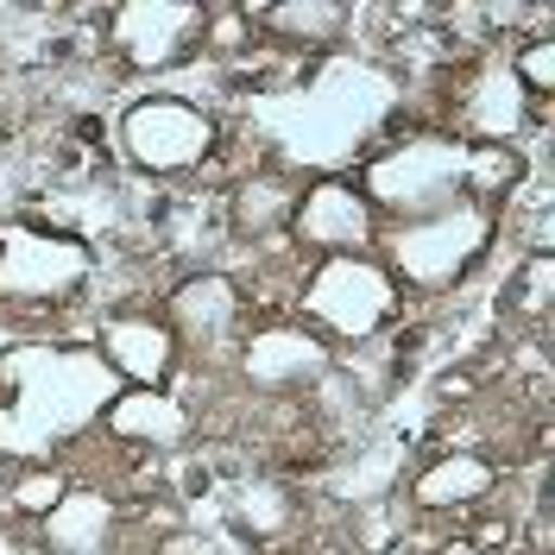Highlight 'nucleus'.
I'll return each instance as SVG.
<instances>
[{
    "mask_svg": "<svg viewBox=\"0 0 555 555\" xmlns=\"http://www.w3.org/2000/svg\"><path fill=\"white\" fill-rule=\"evenodd\" d=\"M436 555H480L467 537H449V543H436Z\"/></svg>",
    "mask_w": 555,
    "mask_h": 555,
    "instance_id": "393cba45",
    "label": "nucleus"
},
{
    "mask_svg": "<svg viewBox=\"0 0 555 555\" xmlns=\"http://www.w3.org/2000/svg\"><path fill=\"white\" fill-rule=\"evenodd\" d=\"M467 133L480 139V145H512V139L530 127V107H524V89L518 76H512V64H486L480 76H474V89H467Z\"/></svg>",
    "mask_w": 555,
    "mask_h": 555,
    "instance_id": "ddd939ff",
    "label": "nucleus"
},
{
    "mask_svg": "<svg viewBox=\"0 0 555 555\" xmlns=\"http://www.w3.org/2000/svg\"><path fill=\"white\" fill-rule=\"evenodd\" d=\"M492 486H499V467H492L486 454L449 449L416 474L411 492H416V505H429V512H461V505H480Z\"/></svg>",
    "mask_w": 555,
    "mask_h": 555,
    "instance_id": "4468645a",
    "label": "nucleus"
},
{
    "mask_svg": "<svg viewBox=\"0 0 555 555\" xmlns=\"http://www.w3.org/2000/svg\"><path fill=\"white\" fill-rule=\"evenodd\" d=\"M315 555H341V550H315Z\"/></svg>",
    "mask_w": 555,
    "mask_h": 555,
    "instance_id": "cd10ccee",
    "label": "nucleus"
},
{
    "mask_svg": "<svg viewBox=\"0 0 555 555\" xmlns=\"http://www.w3.org/2000/svg\"><path fill=\"white\" fill-rule=\"evenodd\" d=\"M69 492V480L57 474V467H26L20 480L7 486V499L26 512V518H44V512H57V499Z\"/></svg>",
    "mask_w": 555,
    "mask_h": 555,
    "instance_id": "6ab92c4d",
    "label": "nucleus"
},
{
    "mask_svg": "<svg viewBox=\"0 0 555 555\" xmlns=\"http://www.w3.org/2000/svg\"><path fill=\"white\" fill-rule=\"evenodd\" d=\"M165 322H171L177 347H190V353H241V328H246V310H241V291H234V278L228 272H196L183 278L171 291V304H165Z\"/></svg>",
    "mask_w": 555,
    "mask_h": 555,
    "instance_id": "6e6552de",
    "label": "nucleus"
},
{
    "mask_svg": "<svg viewBox=\"0 0 555 555\" xmlns=\"http://www.w3.org/2000/svg\"><path fill=\"white\" fill-rule=\"evenodd\" d=\"M107 436H120V442H139V449H177L183 436H190V423L196 416L177 404L165 385H127V391H114L107 398Z\"/></svg>",
    "mask_w": 555,
    "mask_h": 555,
    "instance_id": "9b49d317",
    "label": "nucleus"
},
{
    "mask_svg": "<svg viewBox=\"0 0 555 555\" xmlns=\"http://www.w3.org/2000/svg\"><path fill=\"white\" fill-rule=\"evenodd\" d=\"M120 145L139 171L152 177H177L208 165L215 152V120H208L196 102L183 95H139L127 114H120Z\"/></svg>",
    "mask_w": 555,
    "mask_h": 555,
    "instance_id": "20e7f679",
    "label": "nucleus"
},
{
    "mask_svg": "<svg viewBox=\"0 0 555 555\" xmlns=\"http://www.w3.org/2000/svg\"><path fill=\"white\" fill-rule=\"evenodd\" d=\"M297 310L310 315V328L328 341H373L385 322L398 315V278L366 253H341V259H315L304 272V297Z\"/></svg>",
    "mask_w": 555,
    "mask_h": 555,
    "instance_id": "f257e3e1",
    "label": "nucleus"
},
{
    "mask_svg": "<svg viewBox=\"0 0 555 555\" xmlns=\"http://www.w3.org/2000/svg\"><path fill=\"white\" fill-rule=\"evenodd\" d=\"M234 505H241V524L253 537H284L297 524V499H291L284 480H246Z\"/></svg>",
    "mask_w": 555,
    "mask_h": 555,
    "instance_id": "a211bd4d",
    "label": "nucleus"
},
{
    "mask_svg": "<svg viewBox=\"0 0 555 555\" xmlns=\"http://www.w3.org/2000/svg\"><path fill=\"white\" fill-rule=\"evenodd\" d=\"M95 347L127 385H165L177 373V335L165 315H107Z\"/></svg>",
    "mask_w": 555,
    "mask_h": 555,
    "instance_id": "9d476101",
    "label": "nucleus"
},
{
    "mask_svg": "<svg viewBox=\"0 0 555 555\" xmlns=\"http://www.w3.org/2000/svg\"><path fill=\"white\" fill-rule=\"evenodd\" d=\"M486 246H492V208L461 196V203L436 208V215L398 221L391 241H385V253H391L385 272L416 284V291H442V284H454V278L480 259Z\"/></svg>",
    "mask_w": 555,
    "mask_h": 555,
    "instance_id": "f03ea898",
    "label": "nucleus"
},
{
    "mask_svg": "<svg viewBox=\"0 0 555 555\" xmlns=\"http://www.w3.org/2000/svg\"><path fill=\"white\" fill-rule=\"evenodd\" d=\"M44 543L57 555H102V537L107 524H114V505H107L102 492H82V486H69L64 499H57V512H44Z\"/></svg>",
    "mask_w": 555,
    "mask_h": 555,
    "instance_id": "2eb2a0df",
    "label": "nucleus"
},
{
    "mask_svg": "<svg viewBox=\"0 0 555 555\" xmlns=\"http://www.w3.org/2000/svg\"><path fill=\"white\" fill-rule=\"evenodd\" d=\"M152 555H215V543H208L203 530H165Z\"/></svg>",
    "mask_w": 555,
    "mask_h": 555,
    "instance_id": "5701e85b",
    "label": "nucleus"
},
{
    "mask_svg": "<svg viewBox=\"0 0 555 555\" xmlns=\"http://www.w3.org/2000/svg\"><path fill=\"white\" fill-rule=\"evenodd\" d=\"M89 278V246L51 228H0V304H64Z\"/></svg>",
    "mask_w": 555,
    "mask_h": 555,
    "instance_id": "39448f33",
    "label": "nucleus"
},
{
    "mask_svg": "<svg viewBox=\"0 0 555 555\" xmlns=\"http://www.w3.org/2000/svg\"><path fill=\"white\" fill-rule=\"evenodd\" d=\"M241 373L259 391H315L335 373V353L304 322H266V328L241 335Z\"/></svg>",
    "mask_w": 555,
    "mask_h": 555,
    "instance_id": "0eeeda50",
    "label": "nucleus"
},
{
    "mask_svg": "<svg viewBox=\"0 0 555 555\" xmlns=\"http://www.w3.org/2000/svg\"><path fill=\"white\" fill-rule=\"evenodd\" d=\"M107 33H114V51L139 69H158V64H177L196 38H203V7H190V0H127L114 20H107Z\"/></svg>",
    "mask_w": 555,
    "mask_h": 555,
    "instance_id": "1a4fd4ad",
    "label": "nucleus"
},
{
    "mask_svg": "<svg viewBox=\"0 0 555 555\" xmlns=\"http://www.w3.org/2000/svg\"><path fill=\"white\" fill-rule=\"evenodd\" d=\"M291 241L304 253H322V259H341V253H373L379 246V208L360 196V183L347 177H322L297 196V215H291Z\"/></svg>",
    "mask_w": 555,
    "mask_h": 555,
    "instance_id": "423d86ee",
    "label": "nucleus"
},
{
    "mask_svg": "<svg viewBox=\"0 0 555 555\" xmlns=\"http://www.w3.org/2000/svg\"><path fill=\"white\" fill-rule=\"evenodd\" d=\"M379 555H416V550H411V543H385Z\"/></svg>",
    "mask_w": 555,
    "mask_h": 555,
    "instance_id": "a878e982",
    "label": "nucleus"
},
{
    "mask_svg": "<svg viewBox=\"0 0 555 555\" xmlns=\"http://www.w3.org/2000/svg\"><path fill=\"white\" fill-rule=\"evenodd\" d=\"M461 152L454 139H404L398 152L385 158H366L360 171V196L373 208H391L398 221H416V215H436V208L461 203Z\"/></svg>",
    "mask_w": 555,
    "mask_h": 555,
    "instance_id": "7ed1b4c3",
    "label": "nucleus"
},
{
    "mask_svg": "<svg viewBox=\"0 0 555 555\" xmlns=\"http://www.w3.org/2000/svg\"><path fill=\"white\" fill-rule=\"evenodd\" d=\"M436 391H442V398H467V391H474V379H467V373H449Z\"/></svg>",
    "mask_w": 555,
    "mask_h": 555,
    "instance_id": "b1692460",
    "label": "nucleus"
},
{
    "mask_svg": "<svg viewBox=\"0 0 555 555\" xmlns=\"http://www.w3.org/2000/svg\"><path fill=\"white\" fill-rule=\"evenodd\" d=\"M518 177H524L518 145H467V152H461V196H467V203L492 208L505 190H518Z\"/></svg>",
    "mask_w": 555,
    "mask_h": 555,
    "instance_id": "f3484780",
    "label": "nucleus"
},
{
    "mask_svg": "<svg viewBox=\"0 0 555 555\" xmlns=\"http://www.w3.org/2000/svg\"><path fill=\"white\" fill-rule=\"evenodd\" d=\"M512 76H518L524 95H537V102H543V95L555 89V44H550V38H530L518 57H512Z\"/></svg>",
    "mask_w": 555,
    "mask_h": 555,
    "instance_id": "aec40b11",
    "label": "nucleus"
},
{
    "mask_svg": "<svg viewBox=\"0 0 555 555\" xmlns=\"http://www.w3.org/2000/svg\"><path fill=\"white\" fill-rule=\"evenodd\" d=\"M512 537H518V524L512 518H480L474 524V530H467V543H474V550H499V543H505V550H512Z\"/></svg>",
    "mask_w": 555,
    "mask_h": 555,
    "instance_id": "4be33fe9",
    "label": "nucleus"
},
{
    "mask_svg": "<svg viewBox=\"0 0 555 555\" xmlns=\"http://www.w3.org/2000/svg\"><path fill=\"white\" fill-rule=\"evenodd\" d=\"M7 486H13V474H7V454H0V492H7Z\"/></svg>",
    "mask_w": 555,
    "mask_h": 555,
    "instance_id": "bb28decb",
    "label": "nucleus"
},
{
    "mask_svg": "<svg viewBox=\"0 0 555 555\" xmlns=\"http://www.w3.org/2000/svg\"><path fill=\"white\" fill-rule=\"evenodd\" d=\"M297 177L291 171H253L234 183V196H228V228L246 234V241H272V234H291V215H297Z\"/></svg>",
    "mask_w": 555,
    "mask_h": 555,
    "instance_id": "f8f14e48",
    "label": "nucleus"
},
{
    "mask_svg": "<svg viewBox=\"0 0 555 555\" xmlns=\"http://www.w3.org/2000/svg\"><path fill=\"white\" fill-rule=\"evenodd\" d=\"M512 304H518L524 315H543V304H550V259H543V253L524 259V278H518V291H512Z\"/></svg>",
    "mask_w": 555,
    "mask_h": 555,
    "instance_id": "412c9836",
    "label": "nucleus"
},
{
    "mask_svg": "<svg viewBox=\"0 0 555 555\" xmlns=\"http://www.w3.org/2000/svg\"><path fill=\"white\" fill-rule=\"evenodd\" d=\"M246 20L284 44H328L347 26V7L341 0H253Z\"/></svg>",
    "mask_w": 555,
    "mask_h": 555,
    "instance_id": "dca6fc26",
    "label": "nucleus"
}]
</instances>
